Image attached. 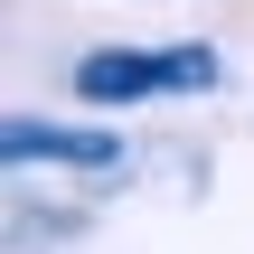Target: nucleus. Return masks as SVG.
Here are the masks:
<instances>
[{
  "mask_svg": "<svg viewBox=\"0 0 254 254\" xmlns=\"http://www.w3.org/2000/svg\"><path fill=\"white\" fill-rule=\"evenodd\" d=\"M160 85H170V57H132V47H104V57L75 66V94L85 104H141Z\"/></svg>",
  "mask_w": 254,
  "mask_h": 254,
  "instance_id": "1",
  "label": "nucleus"
},
{
  "mask_svg": "<svg viewBox=\"0 0 254 254\" xmlns=\"http://www.w3.org/2000/svg\"><path fill=\"white\" fill-rule=\"evenodd\" d=\"M0 141H9V160H66V170H113L123 160L113 132H57V123H9Z\"/></svg>",
  "mask_w": 254,
  "mask_h": 254,
  "instance_id": "2",
  "label": "nucleus"
}]
</instances>
